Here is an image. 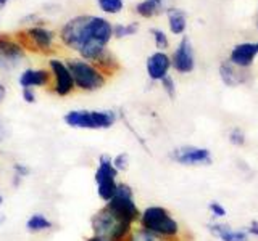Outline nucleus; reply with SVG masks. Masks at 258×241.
Masks as SVG:
<instances>
[{"instance_id": "20", "label": "nucleus", "mask_w": 258, "mask_h": 241, "mask_svg": "<svg viewBox=\"0 0 258 241\" xmlns=\"http://www.w3.org/2000/svg\"><path fill=\"white\" fill-rule=\"evenodd\" d=\"M163 2L165 0H144V2H141L136 7V10L141 16H144V18H150V16L157 15L161 10Z\"/></svg>"}, {"instance_id": "11", "label": "nucleus", "mask_w": 258, "mask_h": 241, "mask_svg": "<svg viewBox=\"0 0 258 241\" xmlns=\"http://www.w3.org/2000/svg\"><path fill=\"white\" fill-rule=\"evenodd\" d=\"M208 231L220 241H248L250 239V235L247 233V230L232 228L231 225L223 223L220 220L210 222Z\"/></svg>"}, {"instance_id": "18", "label": "nucleus", "mask_w": 258, "mask_h": 241, "mask_svg": "<svg viewBox=\"0 0 258 241\" xmlns=\"http://www.w3.org/2000/svg\"><path fill=\"white\" fill-rule=\"evenodd\" d=\"M220 76H221V80H223V82H224L226 85H228V87H236V85H239V84H242V82H245V79L239 74L237 69H236V66H234V64H231V63H224V64H221V68H220Z\"/></svg>"}, {"instance_id": "36", "label": "nucleus", "mask_w": 258, "mask_h": 241, "mask_svg": "<svg viewBox=\"0 0 258 241\" xmlns=\"http://www.w3.org/2000/svg\"><path fill=\"white\" fill-rule=\"evenodd\" d=\"M5 2H7V0H0V5H4Z\"/></svg>"}, {"instance_id": "30", "label": "nucleus", "mask_w": 258, "mask_h": 241, "mask_svg": "<svg viewBox=\"0 0 258 241\" xmlns=\"http://www.w3.org/2000/svg\"><path fill=\"white\" fill-rule=\"evenodd\" d=\"M23 98L26 103H34L36 101V93L32 88H23Z\"/></svg>"}, {"instance_id": "17", "label": "nucleus", "mask_w": 258, "mask_h": 241, "mask_svg": "<svg viewBox=\"0 0 258 241\" xmlns=\"http://www.w3.org/2000/svg\"><path fill=\"white\" fill-rule=\"evenodd\" d=\"M28 37L34 42V45L40 50H48L53 44V34L44 28H32L28 31Z\"/></svg>"}, {"instance_id": "16", "label": "nucleus", "mask_w": 258, "mask_h": 241, "mask_svg": "<svg viewBox=\"0 0 258 241\" xmlns=\"http://www.w3.org/2000/svg\"><path fill=\"white\" fill-rule=\"evenodd\" d=\"M53 228V222L42 212H34L29 215V219L26 220V230L32 235H39Z\"/></svg>"}, {"instance_id": "13", "label": "nucleus", "mask_w": 258, "mask_h": 241, "mask_svg": "<svg viewBox=\"0 0 258 241\" xmlns=\"http://www.w3.org/2000/svg\"><path fill=\"white\" fill-rule=\"evenodd\" d=\"M169 68H171V58L166 53L157 52L149 56L147 74L152 80H161L163 77H166Z\"/></svg>"}, {"instance_id": "24", "label": "nucleus", "mask_w": 258, "mask_h": 241, "mask_svg": "<svg viewBox=\"0 0 258 241\" xmlns=\"http://www.w3.org/2000/svg\"><path fill=\"white\" fill-rule=\"evenodd\" d=\"M99 7L107 13H119L123 10V0H99Z\"/></svg>"}, {"instance_id": "34", "label": "nucleus", "mask_w": 258, "mask_h": 241, "mask_svg": "<svg viewBox=\"0 0 258 241\" xmlns=\"http://www.w3.org/2000/svg\"><path fill=\"white\" fill-rule=\"evenodd\" d=\"M5 222V215L4 214H0V225H2Z\"/></svg>"}, {"instance_id": "28", "label": "nucleus", "mask_w": 258, "mask_h": 241, "mask_svg": "<svg viewBox=\"0 0 258 241\" xmlns=\"http://www.w3.org/2000/svg\"><path fill=\"white\" fill-rule=\"evenodd\" d=\"M160 82H161V85H163V90L168 93L169 98H174V95H176V84H174V79L168 74L166 77L161 79Z\"/></svg>"}, {"instance_id": "32", "label": "nucleus", "mask_w": 258, "mask_h": 241, "mask_svg": "<svg viewBox=\"0 0 258 241\" xmlns=\"http://www.w3.org/2000/svg\"><path fill=\"white\" fill-rule=\"evenodd\" d=\"M5 93H7V88L4 84H0V101H2L5 98Z\"/></svg>"}, {"instance_id": "12", "label": "nucleus", "mask_w": 258, "mask_h": 241, "mask_svg": "<svg viewBox=\"0 0 258 241\" xmlns=\"http://www.w3.org/2000/svg\"><path fill=\"white\" fill-rule=\"evenodd\" d=\"M258 55V47L256 44H239L232 48L231 56H229V63L234 64L236 68H248L253 64L255 56Z\"/></svg>"}, {"instance_id": "2", "label": "nucleus", "mask_w": 258, "mask_h": 241, "mask_svg": "<svg viewBox=\"0 0 258 241\" xmlns=\"http://www.w3.org/2000/svg\"><path fill=\"white\" fill-rule=\"evenodd\" d=\"M137 223H139V227L155 233V235L168 241H177L181 235L179 222L163 206H147L144 211H141Z\"/></svg>"}, {"instance_id": "25", "label": "nucleus", "mask_w": 258, "mask_h": 241, "mask_svg": "<svg viewBox=\"0 0 258 241\" xmlns=\"http://www.w3.org/2000/svg\"><path fill=\"white\" fill-rule=\"evenodd\" d=\"M208 211L212 214V217L215 220H220V219H224L226 215H228V211H226V207L218 203V201H212V203L208 204Z\"/></svg>"}, {"instance_id": "27", "label": "nucleus", "mask_w": 258, "mask_h": 241, "mask_svg": "<svg viewBox=\"0 0 258 241\" xmlns=\"http://www.w3.org/2000/svg\"><path fill=\"white\" fill-rule=\"evenodd\" d=\"M136 31H137V23L126 24V26H123V24H119V26H116L115 29H113V32H115V36H116V37H126V36H133Z\"/></svg>"}, {"instance_id": "23", "label": "nucleus", "mask_w": 258, "mask_h": 241, "mask_svg": "<svg viewBox=\"0 0 258 241\" xmlns=\"http://www.w3.org/2000/svg\"><path fill=\"white\" fill-rule=\"evenodd\" d=\"M111 161H113V166H115V169L119 172H126L129 169V155L124 151L118 153V155L111 156Z\"/></svg>"}, {"instance_id": "33", "label": "nucleus", "mask_w": 258, "mask_h": 241, "mask_svg": "<svg viewBox=\"0 0 258 241\" xmlns=\"http://www.w3.org/2000/svg\"><path fill=\"white\" fill-rule=\"evenodd\" d=\"M86 241H108V239H105V238H100V236H95V235H91Z\"/></svg>"}, {"instance_id": "31", "label": "nucleus", "mask_w": 258, "mask_h": 241, "mask_svg": "<svg viewBox=\"0 0 258 241\" xmlns=\"http://www.w3.org/2000/svg\"><path fill=\"white\" fill-rule=\"evenodd\" d=\"M247 233H248L250 236H256L258 238V222L253 220L252 223H250L248 227H247Z\"/></svg>"}, {"instance_id": "10", "label": "nucleus", "mask_w": 258, "mask_h": 241, "mask_svg": "<svg viewBox=\"0 0 258 241\" xmlns=\"http://www.w3.org/2000/svg\"><path fill=\"white\" fill-rule=\"evenodd\" d=\"M171 66L181 72V74H189L196 68V58H194V48L190 45V40L187 37H184L177 48L173 53Z\"/></svg>"}, {"instance_id": "4", "label": "nucleus", "mask_w": 258, "mask_h": 241, "mask_svg": "<svg viewBox=\"0 0 258 241\" xmlns=\"http://www.w3.org/2000/svg\"><path fill=\"white\" fill-rule=\"evenodd\" d=\"M63 120L73 129L86 131H107L116 123V112L110 109H73L64 114Z\"/></svg>"}, {"instance_id": "19", "label": "nucleus", "mask_w": 258, "mask_h": 241, "mask_svg": "<svg viewBox=\"0 0 258 241\" xmlns=\"http://www.w3.org/2000/svg\"><path fill=\"white\" fill-rule=\"evenodd\" d=\"M168 20H169V29H171L173 34H182L187 26V21H185V13L182 10H177V8H169L168 10Z\"/></svg>"}, {"instance_id": "9", "label": "nucleus", "mask_w": 258, "mask_h": 241, "mask_svg": "<svg viewBox=\"0 0 258 241\" xmlns=\"http://www.w3.org/2000/svg\"><path fill=\"white\" fill-rule=\"evenodd\" d=\"M50 69L53 76V92L58 96H67L75 90V80L68 66L60 60L50 61Z\"/></svg>"}, {"instance_id": "1", "label": "nucleus", "mask_w": 258, "mask_h": 241, "mask_svg": "<svg viewBox=\"0 0 258 241\" xmlns=\"http://www.w3.org/2000/svg\"><path fill=\"white\" fill-rule=\"evenodd\" d=\"M111 24L99 16H76L61 29V40L84 60H97L111 39Z\"/></svg>"}, {"instance_id": "14", "label": "nucleus", "mask_w": 258, "mask_h": 241, "mask_svg": "<svg viewBox=\"0 0 258 241\" xmlns=\"http://www.w3.org/2000/svg\"><path fill=\"white\" fill-rule=\"evenodd\" d=\"M50 82V74L45 69H26L20 76V85L23 88L44 87Z\"/></svg>"}, {"instance_id": "21", "label": "nucleus", "mask_w": 258, "mask_h": 241, "mask_svg": "<svg viewBox=\"0 0 258 241\" xmlns=\"http://www.w3.org/2000/svg\"><path fill=\"white\" fill-rule=\"evenodd\" d=\"M127 241H168V239L161 238V236L155 235V233H152L142 227H137L133 230L131 235H129Z\"/></svg>"}, {"instance_id": "26", "label": "nucleus", "mask_w": 258, "mask_h": 241, "mask_svg": "<svg viewBox=\"0 0 258 241\" xmlns=\"http://www.w3.org/2000/svg\"><path fill=\"white\" fill-rule=\"evenodd\" d=\"M228 139H229V143L234 145V147H244V145H245V134L237 127H234L232 131L229 132Z\"/></svg>"}, {"instance_id": "35", "label": "nucleus", "mask_w": 258, "mask_h": 241, "mask_svg": "<svg viewBox=\"0 0 258 241\" xmlns=\"http://www.w3.org/2000/svg\"><path fill=\"white\" fill-rule=\"evenodd\" d=\"M2 204H4V195L0 193V206H2Z\"/></svg>"}, {"instance_id": "6", "label": "nucleus", "mask_w": 258, "mask_h": 241, "mask_svg": "<svg viewBox=\"0 0 258 241\" xmlns=\"http://www.w3.org/2000/svg\"><path fill=\"white\" fill-rule=\"evenodd\" d=\"M67 66L71 72L73 80H75V88H81L84 92H94L102 88L107 82L103 72L86 60H70Z\"/></svg>"}, {"instance_id": "3", "label": "nucleus", "mask_w": 258, "mask_h": 241, "mask_svg": "<svg viewBox=\"0 0 258 241\" xmlns=\"http://www.w3.org/2000/svg\"><path fill=\"white\" fill-rule=\"evenodd\" d=\"M136 228V225L119 220L113 215L107 207L102 206L91 217V230L92 235L105 238L108 241H127L129 235Z\"/></svg>"}, {"instance_id": "5", "label": "nucleus", "mask_w": 258, "mask_h": 241, "mask_svg": "<svg viewBox=\"0 0 258 241\" xmlns=\"http://www.w3.org/2000/svg\"><path fill=\"white\" fill-rule=\"evenodd\" d=\"M103 206L107 207L113 215L118 217L119 220L133 223V225H136L137 222H139L141 209L136 203L134 190L131 188V185H127L124 182L118 183L116 195L113 196L110 201H107Z\"/></svg>"}, {"instance_id": "22", "label": "nucleus", "mask_w": 258, "mask_h": 241, "mask_svg": "<svg viewBox=\"0 0 258 241\" xmlns=\"http://www.w3.org/2000/svg\"><path fill=\"white\" fill-rule=\"evenodd\" d=\"M31 167L24 163H15L13 164V187H20L21 182L29 177Z\"/></svg>"}, {"instance_id": "29", "label": "nucleus", "mask_w": 258, "mask_h": 241, "mask_svg": "<svg viewBox=\"0 0 258 241\" xmlns=\"http://www.w3.org/2000/svg\"><path fill=\"white\" fill-rule=\"evenodd\" d=\"M152 34H153V39H155V44L158 48H166L169 45L168 42V37L163 31H160V29H152Z\"/></svg>"}, {"instance_id": "7", "label": "nucleus", "mask_w": 258, "mask_h": 241, "mask_svg": "<svg viewBox=\"0 0 258 241\" xmlns=\"http://www.w3.org/2000/svg\"><path fill=\"white\" fill-rule=\"evenodd\" d=\"M95 187H97V195L99 198L107 203L113 196L116 195L118 188V171L113 166V161L110 155H100L97 159V169L94 174Z\"/></svg>"}, {"instance_id": "8", "label": "nucleus", "mask_w": 258, "mask_h": 241, "mask_svg": "<svg viewBox=\"0 0 258 241\" xmlns=\"http://www.w3.org/2000/svg\"><path fill=\"white\" fill-rule=\"evenodd\" d=\"M171 159L174 163L187 167L210 166L213 163V155L208 148L194 147V145H184L171 151Z\"/></svg>"}, {"instance_id": "15", "label": "nucleus", "mask_w": 258, "mask_h": 241, "mask_svg": "<svg viewBox=\"0 0 258 241\" xmlns=\"http://www.w3.org/2000/svg\"><path fill=\"white\" fill-rule=\"evenodd\" d=\"M23 58V47L7 37H0V63H16Z\"/></svg>"}]
</instances>
